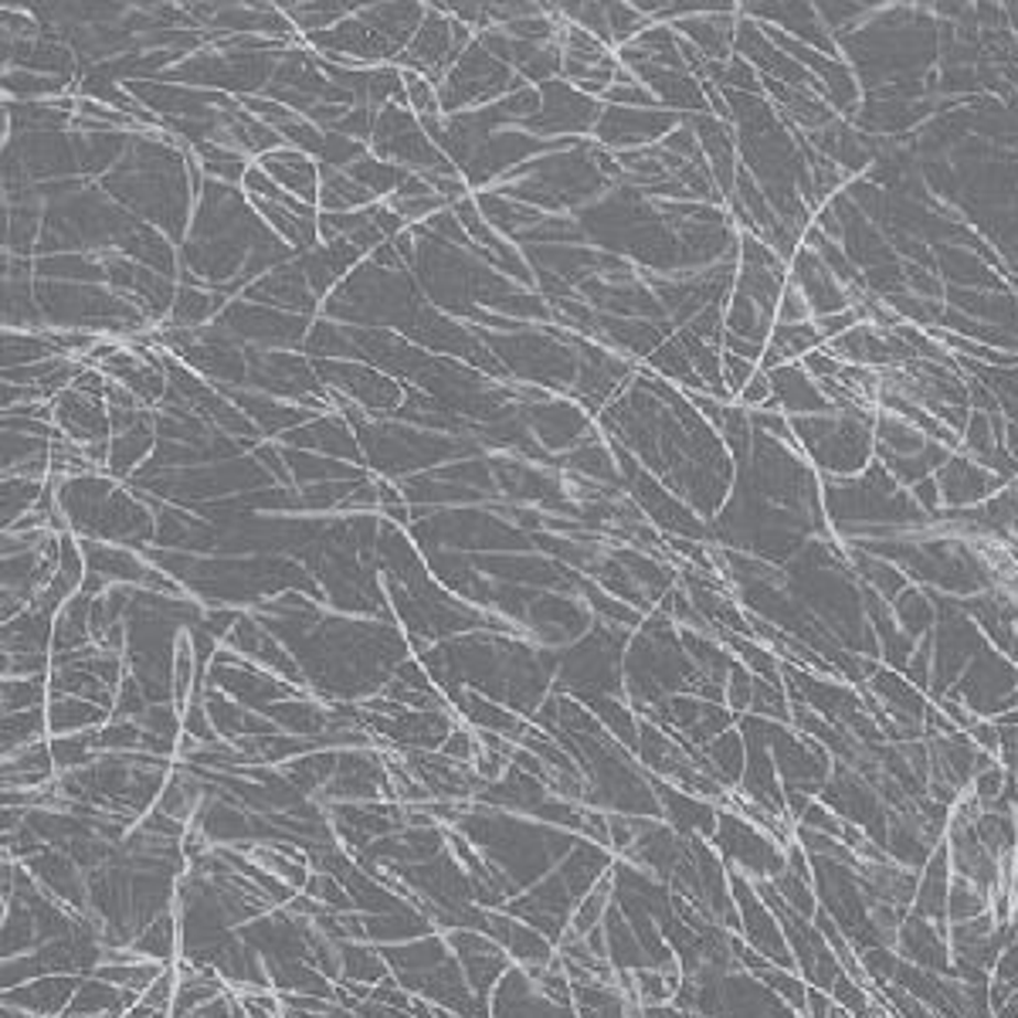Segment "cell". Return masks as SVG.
<instances>
[{
  "mask_svg": "<svg viewBox=\"0 0 1018 1018\" xmlns=\"http://www.w3.org/2000/svg\"><path fill=\"white\" fill-rule=\"evenodd\" d=\"M85 978L78 974H48V978H34L21 988L4 992V1008L28 1011L34 1018H62Z\"/></svg>",
  "mask_w": 1018,
  "mask_h": 1018,
  "instance_id": "1",
  "label": "cell"
},
{
  "mask_svg": "<svg viewBox=\"0 0 1018 1018\" xmlns=\"http://www.w3.org/2000/svg\"><path fill=\"white\" fill-rule=\"evenodd\" d=\"M177 947H181V913L170 907L163 910L160 917H153L140 933L137 941L130 944V951L137 957H147V961H160V964H174L177 957Z\"/></svg>",
  "mask_w": 1018,
  "mask_h": 1018,
  "instance_id": "2",
  "label": "cell"
},
{
  "mask_svg": "<svg viewBox=\"0 0 1018 1018\" xmlns=\"http://www.w3.org/2000/svg\"><path fill=\"white\" fill-rule=\"evenodd\" d=\"M45 734H48V710L45 706L24 710V713H8V719H4V754L41 744Z\"/></svg>",
  "mask_w": 1018,
  "mask_h": 1018,
  "instance_id": "4",
  "label": "cell"
},
{
  "mask_svg": "<svg viewBox=\"0 0 1018 1018\" xmlns=\"http://www.w3.org/2000/svg\"><path fill=\"white\" fill-rule=\"evenodd\" d=\"M109 724V710L78 696H62L48 700V734L52 737H68V734H85L99 730Z\"/></svg>",
  "mask_w": 1018,
  "mask_h": 1018,
  "instance_id": "3",
  "label": "cell"
},
{
  "mask_svg": "<svg viewBox=\"0 0 1018 1018\" xmlns=\"http://www.w3.org/2000/svg\"><path fill=\"white\" fill-rule=\"evenodd\" d=\"M45 690H48V679H45V675L4 679V710H8V713L41 710V706H45V700H48Z\"/></svg>",
  "mask_w": 1018,
  "mask_h": 1018,
  "instance_id": "5",
  "label": "cell"
},
{
  "mask_svg": "<svg viewBox=\"0 0 1018 1018\" xmlns=\"http://www.w3.org/2000/svg\"><path fill=\"white\" fill-rule=\"evenodd\" d=\"M194 649H191V639L187 631L177 635V646H174V703L184 706L187 696H191V686H194Z\"/></svg>",
  "mask_w": 1018,
  "mask_h": 1018,
  "instance_id": "6",
  "label": "cell"
}]
</instances>
